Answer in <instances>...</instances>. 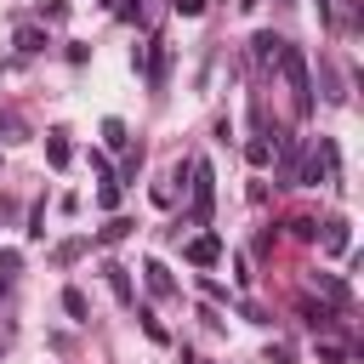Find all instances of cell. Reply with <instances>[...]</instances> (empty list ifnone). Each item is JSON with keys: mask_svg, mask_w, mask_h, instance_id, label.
<instances>
[{"mask_svg": "<svg viewBox=\"0 0 364 364\" xmlns=\"http://www.w3.org/2000/svg\"><path fill=\"white\" fill-rule=\"evenodd\" d=\"M279 68H284V85H290V97H296V114H313V80H307V57H301L296 46H284V51H279Z\"/></svg>", "mask_w": 364, "mask_h": 364, "instance_id": "cell-1", "label": "cell"}, {"mask_svg": "<svg viewBox=\"0 0 364 364\" xmlns=\"http://www.w3.org/2000/svg\"><path fill=\"white\" fill-rule=\"evenodd\" d=\"M188 176H193V222H210V205H216V176H210V165H205V159H193V165H188Z\"/></svg>", "mask_w": 364, "mask_h": 364, "instance_id": "cell-2", "label": "cell"}, {"mask_svg": "<svg viewBox=\"0 0 364 364\" xmlns=\"http://www.w3.org/2000/svg\"><path fill=\"white\" fill-rule=\"evenodd\" d=\"M193 267H210V262H222V239L216 233H199V239H188V250H182Z\"/></svg>", "mask_w": 364, "mask_h": 364, "instance_id": "cell-3", "label": "cell"}, {"mask_svg": "<svg viewBox=\"0 0 364 364\" xmlns=\"http://www.w3.org/2000/svg\"><path fill=\"white\" fill-rule=\"evenodd\" d=\"M102 273H108V290H114V296L131 307V301H136V290H131V273H125L119 262H102Z\"/></svg>", "mask_w": 364, "mask_h": 364, "instance_id": "cell-4", "label": "cell"}, {"mask_svg": "<svg viewBox=\"0 0 364 364\" xmlns=\"http://www.w3.org/2000/svg\"><path fill=\"white\" fill-rule=\"evenodd\" d=\"M279 51H284V40H279V34H273V28H262V34H256V40H250V57H256V63H273V57H279Z\"/></svg>", "mask_w": 364, "mask_h": 364, "instance_id": "cell-5", "label": "cell"}, {"mask_svg": "<svg viewBox=\"0 0 364 364\" xmlns=\"http://www.w3.org/2000/svg\"><path fill=\"white\" fill-rule=\"evenodd\" d=\"M142 273H148V290H154V296H171V290H176V279L165 273V262H148Z\"/></svg>", "mask_w": 364, "mask_h": 364, "instance_id": "cell-6", "label": "cell"}, {"mask_svg": "<svg viewBox=\"0 0 364 364\" xmlns=\"http://www.w3.org/2000/svg\"><path fill=\"white\" fill-rule=\"evenodd\" d=\"M324 250H330V256H341V250H347V222H341V216H336V222H324Z\"/></svg>", "mask_w": 364, "mask_h": 364, "instance_id": "cell-7", "label": "cell"}, {"mask_svg": "<svg viewBox=\"0 0 364 364\" xmlns=\"http://www.w3.org/2000/svg\"><path fill=\"white\" fill-rule=\"evenodd\" d=\"M46 159H51L57 171L68 165V136H63V131H51V136H46Z\"/></svg>", "mask_w": 364, "mask_h": 364, "instance_id": "cell-8", "label": "cell"}, {"mask_svg": "<svg viewBox=\"0 0 364 364\" xmlns=\"http://www.w3.org/2000/svg\"><path fill=\"white\" fill-rule=\"evenodd\" d=\"M245 159H250V165H273V142H267V136H250V142H245Z\"/></svg>", "mask_w": 364, "mask_h": 364, "instance_id": "cell-9", "label": "cell"}, {"mask_svg": "<svg viewBox=\"0 0 364 364\" xmlns=\"http://www.w3.org/2000/svg\"><path fill=\"white\" fill-rule=\"evenodd\" d=\"M131 228H136V222H125V216H114V222H108V228H102V245H119V239H125V233H131Z\"/></svg>", "mask_w": 364, "mask_h": 364, "instance_id": "cell-10", "label": "cell"}, {"mask_svg": "<svg viewBox=\"0 0 364 364\" xmlns=\"http://www.w3.org/2000/svg\"><path fill=\"white\" fill-rule=\"evenodd\" d=\"M102 136H108V148H125V142H131V136H125V125H119V119H102Z\"/></svg>", "mask_w": 364, "mask_h": 364, "instance_id": "cell-11", "label": "cell"}, {"mask_svg": "<svg viewBox=\"0 0 364 364\" xmlns=\"http://www.w3.org/2000/svg\"><path fill=\"white\" fill-rule=\"evenodd\" d=\"M318 290H324L330 301H347V284H341V279H330V273H318Z\"/></svg>", "mask_w": 364, "mask_h": 364, "instance_id": "cell-12", "label": "cell"}, {"mask_svg": "<svg viewBox=\"0 0 364 364\" xmlns=\"http://www.w3.org/2000/svg\"><path fill=\"white\" fill-rule=\"evenodd\" d=\"M17 46H23V51H46V34H40V28H23Z\"/></svg>", "mask_w": 364, "mask_h": 364, "instance_id": "cell-13", "label": "cell"}, {"mask_svg": "<svg viewBox=\"0 0 364 364\" xmlns=\"http://www.w3.org/2000/svg\"><path fill=\"white\" fill-rule=\"evenodd\" d=\"M97 205L114 210V205H119V182H102V188H97Z\"/></svg>", "mask_w": 364, "mask_h": 364, "instance_id": "cell-14", "label": "cell"}, {"mask_svg": "<svg viewBox=\"0 0 364 364\" xmlns=\"http://www.w3.org/2000/svg\"><path fill=\"white\" fill-rule=\"evenodd\" d=\"M290 233H296V239H318V222H313V216H296Z\"/></svg>", "mask_w": 364, "mask_h": 364, "instance_id": "cell-15", "label": "cell"}, {"mask_svg": "<svg viewBox=\"0 0 364 364\" xmlns=\"http://www.w3.org/2000/svg\"><path fill=\"white\" fill-rule=\"evenodd\" d=\"M301 318H307L313 330H324V324H330V313H324V307H313V301H301Z\"/></svg>", "mask_w": 364, "mask_h": 364, "instance_id": "cell-16", "label": "cell"}, {"mask_svg": "<svg viewBox=\"0 0 364 364\" xmlns=\"http://www.w3.org/2000/svg\"><path fill=\"white\" fill-rule=\"evenodd\" d=\"M136 318H142V330H148V341H171V336H165V324H159L154 313H136Z\"/></svg>", "mask_w": 364, "mask_h": 364, "instance_id": "cell-17", "label": "cell"}, {"mask_svg": "<svg viewBox=\"0 0 364 364\" xmlns=\"http://www.w3.org/2000/svg\"><path fill=\"white\" fill-rule=\"evenodd\" d=\"M63 307H68L74 318H85V296H80V290H63Z\"/></svg>", "mask_w": 364, "mask_h": 364, "instance_id": "cell-18", "label": "cell"}, {"mask_svg": "<svg viewBox=\"0 0 364 364\" xmlns=\"http://www.w3.org/2000/svg\"><path fill=\"white\" fill-rule=\"evenodd\" d=\"M318 358H330V364H341V358H347V347H336V341H318Z\"/></svg>", "mask_w": 364, "mask_h": 364, "instance_id": "cell-19", "label": "cell"}, {"mask_svg": "<svg viewBox=\"0 0 364 364\" xmlns=\"http://www.w3.org/2000/svg\"><path fill=\"white\" fill-rule=\"evenodd\" d=\"M176 11H182V17H199V11H205V0H176Z\"/></svg>", "mask_w": 364, "mask_h": 364, "instance_id": "cell-20", "label": "cell"}, {"mask_svg": "<svg viewBox=\"0 0 364 364\" xmlns=\"http://www.w3.org/2000/svg\"><path fill=\"white\" fill-rule=\"evenodd\" d=\"M239 6H262V0H239Z\"/></svg>", "mask_w": 364, "mask_h": 364, "instance_id": "cell-21", "label": "cell"}, {"mask_svg": "<svg viewBox=\"0 0 364 364\" xmlns=\"http://www.w3.org/2000/svg\"><path fill=\"white\" fill-rule=\"evenodd\" d=\"M0 290H6V279H0Z\"/></svg>", "mask_w": 364, "mask_h": 364, "instance_id": "cell-22", "label": "cell"}, {"mask_svg": "<svg viewBox=\"0 0 364 364\" xmlns=\"http://www.w3.org/2000/svg\"><path fill=\"white\" fill-rule=\"evenodd\" d=\"M0 125H6V119H0Z\"/></svg>", "mask_w": 364, "mask_h": 364, "instance_id": "cell-23", "label": "cell"}]
</instances>
